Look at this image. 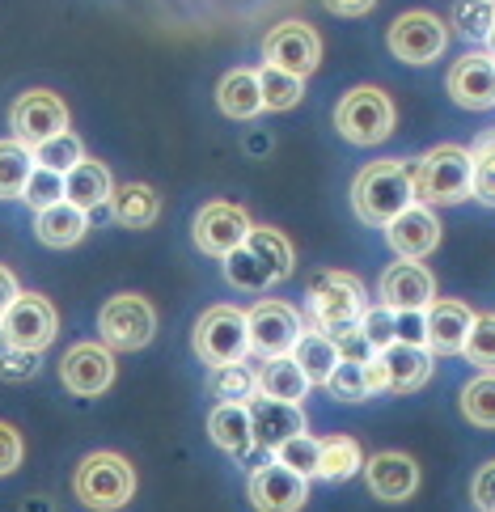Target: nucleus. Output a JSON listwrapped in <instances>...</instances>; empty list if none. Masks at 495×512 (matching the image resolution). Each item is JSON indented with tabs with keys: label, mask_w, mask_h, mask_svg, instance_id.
Masks as SVG:
<instances>
[{
	"label": "nucleus",
	"mask_w": 495,
	"mask_h": 512,
	"mask_svg": "<svg viewBox=\"0 0 495 512\" xmlns=\"http://www.w3.org/2000/svg\"><path fill=\"white\" fill-rule=\"evenodd\" d=\"M292 276V246L275 229H250V237L225 259V280L242 292H267Z\"/></svg>",
	"instance_id": "1"
},
{
	"label": "nucleus",
	"mask_w": 495,
	"mask_h": 512,
	"mask_svg": "<svg viewBox=\"0 0 495 512\" xmlns=\"http://www.w3.org/2000/svg\"><path fill=\"white\" fill-rule=\"evenodd\" d=\"M470 182H474V161H470V149H462V144H440V149H432L428 157H419L411 166L415 204H424V208L462 204V199H470Z\"/></svg>",
	"instance_id": "2"
},
{
	"label": "nucleus",
	"mask_w": 495,
	"mask_h": 512,
	"mask_svg": "<svg viewBox=\"0 0 495 512\" xmlns=\"http://www.w3.org/2000/svg\"><path fill=\"white\" fill-rule=\"evenodd\" d=\"M352 204L360 212V221L390 225L394 216H402L415 204L411 166H402V161H373V166H364L360 178L352 182Z\"/></svg>",
	"instance_id": "3"
},
{
	"label": "nucleus",
	"mask_w": 495,
	"mask_h": 512,
	"mask_svg": "<svg viewBox=\"0 0 495 512\" xmlns=\"http://www.w3.org/2000/svg\"><path fill=\"white\" fill-rule=\"evenodd\" d=\"M72 491L89 512H119L136 496V470L123 453H89L72 474Z\"/></svg>",
	"instance_id": "4"
},
{
	"label": "nucleus",
	"mask_w": 495,
	"mask_h": 512,
	"mask_svg": "<svg viewBox=\"0 0 495 512\" xmlns=\"http://www.w3.org/2000/svg\"><path fill=\"white\" fill-rule=\"evenodd\" d=\"M309 309H314V326L322 335H343L356 331L360 318L369 314V297H364V284L347 271H322L309 284Z\"/></svg>",
	"instance_id": "5"
},
{
	"label": "nucleus",
	"mask_w": 495,
	"mask_h": 512,
	"mask_svg": "<svg viewBox=\"0 0 495 512\" xmlns=\"http://www.w3.org/2000/svg\"><path fill=\"white\" fill-rule=\"evenodd\" d=\"M195 356L208 364V369H229V364H242L250 356V326H246V309L237 305H212L204 318L195 322L191 335Z\"/></svg>",
	"instance_id": "6"
},
{
	"label": "nucleus",
	"mask_w": 495,
	"mask_h": 512,
	"mask_svg": "<svg viewBox=\"0 0 495 512\" xmlns=\"http://www.w3.org/2000/svg\"><path fill=\"white\" fill-rule=\"evenodd\" d=\"M98 335L110 352H140L157 335V309L136 297V292H119L110 297L98 314Z\"/></svg>",
	"instance_id": "7"
},
{
	"label": "nucleus",
	"mask_w": 495,
	"mask_h": 512,
	"mask_svg": "<svg viewBox=\"0 0 495 512\" xmlns=\"http://www.w3.org/2000/svg\"><path fill=\"white\" fill-rule=\"evenodd\" d=\"M335 127L343 132V140L352 144H381L394 132V102L385 89L377 85H360L347 89L343 102L335 106Z\"/></svg>",
	"instance_id": "8"
},
{
	"label": "nucleus",
	"mask_w": 495,
	"mask_h": 512,
	"mask_svg": "<svg viewBox=\"0 0 495 512\" xmlns=\"http://www.w3.org/2000/svg\"><path fill=\"white\" fill-rule=\"evenodd\" d=\"M60 335V314L43 292H17V301L9 305V314L0 318V339L17 352H47Z\"/></svg>",
	"instance_id": "9"
},
{
	"label": "nucleus",
	"mask_w": 495,
	"mask_h": 512,
	"mask_svg": "<svg viewBox=\"0 0 495 512\" xmlns=\"http://www.w3.org/2000/svg\"><path fill=\"white\" fill-rule=\"evenodd\" d=\"M9 123H13V140L26 144V149L34 153L39 144L68 132V106L55 98L51 89H30V94H22L13 102Z\"/></svg>",
	"instance_id": "10"
},
{
	"label": "nucleus",
	"mask_w": 495,
	"mask_h": 512,
	"mask_svg": "<svg viewBox=\"0 0 495 512\" xmlns=\"http://www.w3.org/2000/svg\"><path fill=\"white\" fill-rule=\"evenodd\" d=\"M246 326H250V352L275 360V356H292V347L305 335L301 314L284 301H259L246 309Z\"/></svg>",
	"instance_id": "11"
},
{
	"label": "nucleus",
	"mask_w": 495,
	"mask_h": 512,
	"mask_svg": "<svg viewBox=\"0 0 495 512\" xmlns=\"http://www.w3.org/2000/svg\"><path fill=\"white\" fill-rule=\"evenodd\" d=\"M263 60L267 68H280L288 77H309L322 64V39L314 26L305 22H280L271 26V34L263 39Z\"/></svg>",
	"instance_id": "12"
},
{
	"label": "nucleus",
	"mask_w": 495,
	"mask_h": 512,
	"mask_svg": "<svg viewBox=\"0 0 495 512\" xmlns=\"http://www.w3.org/2000/svg\"><path fill=\"white\" fill-rule=\"evenodd\" d=\"M385 43H390V51L402 64H432L440 51L449 47V30L428 9H411V13H402L398 22L390 26Z\"/></svg>",
	"instance_id": "13"
},
{
	"label": "nucleus",
	"mask_w": 495,
	"mask_h": 512,
	"mask_svg": "<svg viewBox=\"0 0 495 512\" xmlns=\"http://www.w3.org/2000/svg\"><path fill=\"white\" fill-rule=\"evenodd\" d=\"M246 496H250L254 512H301L305 500H309V483L271 457V462L250 470Z\"/></svg>",
	"instance_id": "14"
},
{
	"label": "nucleus",
	"mask_w": 495,
	"mask_h": 512,
	"mask_svg": "<svg viewBox=\"0 0 495 512\" xmlns=\"http://www.w3.org/2000/svg\"><path fill=\"white\" fill-rule=\"evenodd\" d=\"M60 381L68 394L77 398H98L115 381V352L106 343H77L68 347L60 360Z\"/></svg>",
	"instance_id": "15"
},
{
	"label": "nucleus",
	"mask_w": 495,
	"mask_h": 512,
	"mask_svg": "<svg viewBox=\"0 0 495 512\" xmlns=\"http://www.w3.org/2000/svg\"><path fill=\"white\" fill-rule=\"evenodd\" d=\"M377 297L385 309H394V314H428L432 301H436V280L424 263L402 259L394 267H385Z\"/></svg>",
	"instance_id": "16"
},
{
	"label": "nucleus",
	"mask_w": 495,
	"mask_h": 512,
	"mask_svg": "<svg viewBox=\"0 0 495 512\" xmlns=\"http://www.w3.org/2000/svg\"><path fill=\"white\" fill-rule=\"evenodd\" d=\"M250 216L237 208V204H225V199H216V204H204L195 216V246L212 254V259H229V254L237 250L250 237Z\"/></svg>",
	"instance_id": "17"
},
{
	"label": "nucleus",
	"mask_w": 495,
	"mask_h": 512,
	"mask_svg": "<svg viewBox=\"0 0 495 512\" xmlns=\"http://www.w3.org/2000/svg\"><path fill=\"white\" fill-rule=\"evenodd\" d=\"M364 483L381 504H407L419 491V466L411 453L398 449H381L364 462Z\"/></svg>",
	"instance_id": "18"
},
{
	"label": "nucleus",
	"mask_w": 495,
	"mask_h": 512,
	"mask_svg": "<svg viewBox=\"0 0 495 512\" xmlns=\"http://www.w3.org/2000/svg\"><path fill=\"white\" fill-rule=\"evenodd\" d=\"M449 98L466 111H491L495 106V60L483 51H470L449 68Z\"/></svg>",
	"instance_id": "19"
},
{
	"label": "nucleus",
	"mask_w": 495,
	"mask_h": 512,
	"mask_svg": "<svg viewBox=\"0 0 495 512\" xmlns=\"http://www.w3.org/2000/svg\"><path fill=\"white\" fill-rule=\"evenodd\" d=\"M385 242H390L394 254L415 263V259H424V254H432L440 246V221L432 216V208L411 204L407 212L385 225Z\"/></svg>",
	"instance_id": "20"
},
{
	"label": "nucleus",
	"mask_w": 495,
	"mask_h": 512,
	"mask_svg": "<svg viewBox=\"0 0 495 512\" xmlns=\"http://www.w3.org/2000/svg\"><path fill=\"white\" fill-rule=\"evenodd\" d=\"M250 428H254V445L275 453L284 441L305 432V411L292 402H271V398H254L250 402Z\"/></svg>",
	"instance_id": "21"
},
{
	"label": "nucleus",
	"mask_w": 495,
	"mask_h": 512,
	"mask_svg": "<svg viewBox=\"0 0 495 512\" xmlns=\"http://www.w3.org/2000/svg\"><path fill=\"white\" fill-rule=\"evenodd\" d=\"M424 318H428V352L457 356L466 347V335L474 326V309L466 301H432Z\"/></svg>",
	"instance_id": "22"
},
{
	"label": "nucleus",
	"mask_w": 495,
	"mask_h": 512,
	"mask_svg": "<svg viewBox=\"0 0 495 512\" xmlns=\"http://www.w3.org/2000/svg\"><path fill=\"white\" fill-rule=\"evenodd\" d=\"M381 373H385V390L390 394H415L424 381L432 377V356L428 347H411V343H394L377 352Z\"/></svg>",
	"instance_id": "23"
},
{
	"label": "nucleus",
	"mask_w": 495,
	"mask_h": 512,
	"mask_svg": "<svg viewBox=\"0 0 495 512\" xmlns=\"http://www.w3.org/2000/svg\"><path fill=\"white\" fill-rule=\"evenodd\" d=\"M208 436H212V445L225 449L229 457H250L254 453L250 407H237V402H216V411L208 415Z\"/></svg>",
	"instance_id": "24"
},
{
	"label": "nucleus",
	"mask_w": 495,
	"mask_h": 512,
	"mask_svg": "<svg viewBox=\"0 0 495 512\" xmlns=\"http://www.w3.org/2000/svg\"><path fill=\"white\" fill-rule=\"evenodd\" d=\"M110 170L102 166V161H81L77 170H68L64 174V199L72 208H81V212H94L102 204H110Z\"/></svg>",
	"instance_id": "25"
},
{
	"label": "nucleus",
	"mask_w": 495,
	"mask_h": 512,
	"mask_svg": "<svg viewBox=\"0 0 495 512\" xmlns=\"http://www.w3.org/2000/svg\"><path fill=\"white\" fill-rule=\"evenodd\" d=\"M259 394L271 398V402H292V407H301L305 394H309V377L301 373V364L292 360V356L263 360V369H259Z\"/></svg>",
	"instance_id": "26"
},
{
	"label": "nucleus",
	"mask_w": 495,
	"mask_h": 512,
	"mask_svg": "<svg viewBox=\"0 0 495 512\" xmlns=\"http://www.w3.org/2000/svg\"><path fill=\"white\" fill-rule=\"evenodd\" d=\"M326 390L335 394L339 402H364V398L381 394V390H385L381 360H377V356H373L369 364H347V360H339L335 373H330V381H326Z\"/></svg>",
	"instance_id": "27"
},
{
	"label": "nucleus",
	"mask_w": 495,
	"mask_h": 512,
	"mask_svg": "<svg viewBox=\"0 0 495 512\" xmlns=\"http://www.w3.org/2000/svg\"><path fill=\"white\" fill-rule=\"evenodd\" d=\"M216 106L229 119H254L263 111V94H259V72L250 68H233L225 72V81L216 85Z\"/></svg>",
	"instance_id": "28"
},
{
	"label": "nucleus",
	"mask_w": 495,
	"mask_h": 512,
	"mask_svg": "<svg viewBox=\"0 0 495 512\" xmlns=\"http://www.w3.org/2000/svg\"><path fill=\"white\" fill-rule=\"evenodd\" d=\"M89 229V212L81 208H72L68 199L64 204H55L47 212H39V221H34V233H39V242L51 246V250H68V246H77L81 237Z\"/></svg>",
	"instance_id": "29"
},
{
	"label": "nucleus",
	"mask_w": 495,
	"mask_h": 512,
	"mask_svg": "<svg viewBox=\"0 0 495 512\" xmlns=\"http://www.w3.org/2000/svg\"><path fill=\"white\" fill-rule=\"evenodd\" d=\"M110 212H115V221L123 229H149L161 216V199L153 187H144V182H127V187L110 191Z\"/></svg>",
	"instance_id": "30"
},
{
	"label": "nucleus",
	"mask_w": 495,
	"mask_h": 512,
	"mask_svg": "<svg viewBox=\"0 0 495 512\" xmlns=\"http://www.w3.org/2000/svg\"><path fill=\"white\" fill-rule=\"evenodd\" d=\"M292 360L301 364V373L309 377V386H326L330 373L339 364V352H335V339L322 335V331H305L292 347Z\"/></svg>",
	"instance_id": "31"
},
{
	"label": "nucleus",
	"mask_w": 495,
	"mask_h": 512,
	"mask_svg": "<svg viewBox=\"0 0 495 512\" xmlns=\"http://www.w3.org/2000/svg\"><path fill=\"white\" fill-rule=\"evenodd\" d=\"M360 466H364V457H360V445L352 441V436H326L322 441L318 479L343 483V479H352V474H360Z\"/></svg>",
	"instance_id": "32"
},
{
	"label": "nucleus",
	"mask_w": 495,
	"mask_h": 512,
	"mask_svg": "<svg viewBox=\"0 0 495 512\" xmlns=\"http://www.w3.org/2000/svg\"><path fill=\"white\" fill-rule=\"evenodd\" d=\"M457 407H462V415L470 419L474 428L495 432V373H479L474 381H466Z\"/></svg>",
	"instance_id": "33"
},
{
	"label": "nucleus",
	"mask_w": 495,
	"mask_h": 512,
	"mask_svg": "<svg viewBox=\"0 0 495 512\" xmlns=\"http://www.w3.org/2000/svg\"><path fill=\"white\" fill-rule=\"evenodd\" d=\"M30 174H34V153L17 140H0V199L22 195Z\"/></svg>",
	"instance_id": "34"
},
{
	"label": "nucleus",
	"mask_w": 495,
	"mask_h": 512,
	"mask_svg": "<svg viewBox=\"0 0 495 512\" xmlns=\"http://www.w3.org/2000/svg\"><path fill=\"white\" fill-rule=\"evenodd\" d=\"M212 394L220 402H237V407H250L254 394H259V373L250 364H229V369L212 373Z\"/></svg>",
	"instance_id": "35"
},
{
	"label": "nucleus",
	"mask_w": 495,
	"mask_h": 512,
	"mask_svg": "<svg viewBox=\"0 0 495 512\" xmlns=\"http://www.w3.org/2000/svg\"><path fill=\"white\" fill-rule=\"evenodd\" d=\"M259 94H263V111H292L305 94L301 77H288L280 68H259Z\"/></svg>",
	"instance_id": "36"
},
{
	"label": "nucleus",
	"mask_w": 495,
	"mask_h": 512,
	"mask_svg": "<svg viewBox=\"0 0 495 512\" xmlns=\"http://www.w3.org/2000/svg\"><path fill=\"white\" fill-rule=\"evenodd\" d=\"M280 466H288L292 474H301V479H318V466H322V441H314V436H292V441H284L280 449L271 453Z\"/></svg>",
	"instance_id": "37"
},
{
	"label": "nucleus",
	"mask_w": 495,
	"mask_h": 512,
	"mask_svg": "<svg viewBox=\"0 0 495 512\" xmlns=\"http://www.w3.org/2000/svg\"><path fill=\"white\" fill-rule=\"evenodd\" d=\"M81 161H85V149H81V140L72 136V132L55 136V140H47V144L34 149V166L51 170V174H68V170H77Z\"/></svg>",
	"instance_id": "38"
},
{
	"label": "nucleus",
	"mask_w": 495,
	"mask_h": 512,
	"mask_svg": "<svg viewBox=\"0 0 495 512\" xmlns=\"http://www.w3.org/2000/svg\"><path fill=\"white\" fill-rule=\"evenodd\" d=\"M462 356L479 373H495V314H474V326H470V335H466Z\"/></svg>",
	"instance_id": "39"
},
{
	"label": "nucleus",
	"mask_w": 495,
	"mask_h": 512,
	"mask_svg": "<svg viewBox=\"0 0 495 512\" xmlns=\"http://www.w3.org/2000/svg\"><path fill=\"white\" fill-rule=\"evenodd\" d=\"M22 199H26L34 212H47V208H55V204H64V174H51V170H39V166H34V174H30V182H26Z\"/></svg>",
	"instance_id": "40"
},
{
	"label": "nucleus",
	"mask_w": 495,
	"mask_h": 512,
	"mask_svg": "<svg viewBox=\"0 0 495 512\" xmlns=\"http://www.w3.org/2000/svg\"><path fill=\"white\" fill-rule=\"evenodd\" d=\"M453 22H457V30H462L466 39H487L491 22H495V5L491 0H457Z\"/></svg>",
	"instance_id": "41"
},
{
	"label": "nucleus",
	"mask_w": 495,
	"mask_h": 512,
	"mask_svg": "<svg viewBox=\"0 0 495 512\" xmlns=\"http://www.w3.org/2000/svg\"><path fill=\"white\" fill-rule=\"evenodd\" d=\"M360 335L369 339L373 352H385V347H394V309L369 305V314L360 318Z\"/></svg>",
	"instance_id": "42"
},
{
	"label": "nucleus",
	"mask_w": 495,
	"mask_h": 512,
	"mask_svg": "<svg viewBox=\"0 0 495 512\" xmlns=\"http://www.w3.org/2000/svg\"><path fill=\"white\" fill-rule=\"evenodd\" d=\"M39 373V356L34 352H17V347H9L5 339H0V377L5 381H26Z\"/></svg>",
	"instance_id": "43"
},
{
	"label": "nucleus",
	"mask_w": 495,
	"mask_h": 512,
	"mask_svg": "<svg viewBox=\"0 0 495 512\" xmlns=\"http://www.w3.org/2000/svg\"><path fill=\"white\" fill-rule=\"evenodd\" d=\"M22 457H26L22 432H17L13 424H5V419H0V479H5V474H13L17 466H22Z\"/></svg>",
	"instance_id": "44"
},
{
	"label": "nucleus",
	"mask_w": 495,
	"mask_h": 512,
	"mask_svg": "<svg viewBox=\"0 0 495 512\" xmlns=\"http://www.w3.org/2000/svg\"><path fill=\"white\" fill-rule=\"evenodd\" d=\"M335 352H339V360H347V364H369L377 352L369 347V339L360 335V326L356 331H343V335H335Z\"/></svg>",
	"instance_id": "45"
},
{
	"label": "nucleus",
	"mask_w": 495,
	"mask_h": 512,
	"mask_svg": "<svg viewBox=\"0 0 495 512\" xmlns=\"http://www.w3.org/2000/svg\"><path fill=\"white\" fill-rule=\"evenodd\" d=\"M470 500H474V508H479V512H495V457H491V462H483L479 474H474Z\"/></svg>",
	"instance_id": "46"
},
{
	"label": "nucleus",
	"mask_w": 495,
	"mask_h": 512,
	"mask_svg": "<svg viewBox=\"0 0 495 512\" xmlns=\"http://www.w3.org/2000/svg\"><path fill=\"white\" fill-rule=\"evenodd\" d=\"M394 343L428 347V318L424 314H394Z\"/></svg>",
	"instance_id": "47"
},
{
	"label": "nucleus",
	"mask_w": 495,
	"mask_h": 512,
	"mask_svg": "<svg viewBox=\"0 0 495 512\" xmlns=\"http://www.w3.org/2000/svg\"><path fill=\"white\" fill-rule=\"evenodd\" d=\"M470 195H474V199H483L487 208H495V166H491V161H474Z\"/></svg>",
	"instance_id": "48"
},
{
	"label": "nucleus",
	"mask_w": 495,
	"mask_h": 512,
	"mask_svg": "<svg viewBox=\"0 0 495 512\" xmlns=\"http://www.w3.org/2000/svg\"><path fill=\"white\" fill-rule=\"evenodd\" d=\"M322 5L330 13H339V17H360V13H369L377 0H322Z\"/></svg>",
	"instance_id": "49"
},
{
	"label": "nucleus",
	"mask_w": 495,
	"mask_h": 512,
	"mask_svg": "<svg viewBox=\"0 0 495 512\" xmlns=\"http://www.w3.org/2000/svg\"><path fill=\"white\" fill-rule=\"evenodd\" d=\"M17 301V280H13V271L9 267H0V318L9 314V305Z\"/></svg>",
	"instance_id": "50"
},
{
	"label": "nucleus",
	"mask_w": 495,
	"mask_h": 512,
	"mask_svg": "<svg viewBox=\"0 0 495 512\" xmlns=\"http://www.w3.org/2000/svg\"><path fill=\"white\" fill-rule=\"evenodd\" d=\"M470 161H491V166H495V132H483L479 140H474Z\"/></svg>",
	"instance_id": "51"
},
{
	"label": "nucleus",
	"mask_w": 495,
	"mask_h": 512,
	"mask_svg": "<svg viewBox=\"0 0 495 512\" xmlns=\"http://www.w3.org/2000/svg\"><path fill=\"white\" fill-rule=\"evenodd\" d=\"M26 512H51V508H47V504H43V500H34V504H30V508H26Z\"/></svg>",
	"instance_id": "52"
},
{
	"label": "nucleus",
	"mask_w": 495,
	"mask_h": 512,
	"mask_svg": "<svg viewBox=\"0 0 495 512\" xmlns=\"http://www.w3.org/2000/svg\"><path fill=\"white\" fill-rule=\"evenodd\" d=\"M487 43H491V60H495V22H491V34H487Z\"/></svg>",
	"instance_id": "53"
},
{
	"label": "nucleus",
	"mask_w": 495,
	"mask_h": 512,
	"mask_svg": "<svg viewBox=\"0 0 495 512\" xmlns=\"http://www.w3.org/2000/svg\"><path fill=\"white\" fill-rule=\"evenodd\" d=\"M491 5H495V0H491Z\"/></svg>",
	"instance_id": "54"
}]
</instances>
